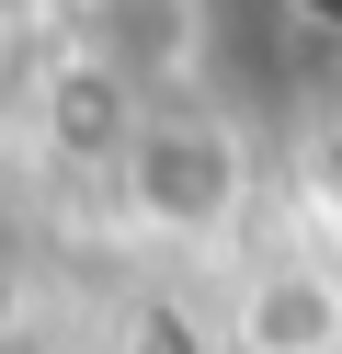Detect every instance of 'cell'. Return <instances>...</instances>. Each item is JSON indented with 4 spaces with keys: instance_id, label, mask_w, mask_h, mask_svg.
I'll use <instances>...</instances> for the list:
<instances>
[{
    "instance_id": "6da1fadb",
    "label": "cell",
    "mask_w": 342,
    "mask_h": 354,
    "mask_svg": "<svg viewBox=\"0 0 342 354\" xmlns=\"http://www.w3.org/2000/svg\"><path fill=\"white\" fill-rule=\"evenodd\" d=\"M103 183H114V206H126L137 240L205 252V240H228L240 206H251V138H240V115H217V103L160 92V103H137L126 149L103 160Z\"/></svg>"
},
{
    "instance_id": "7a4b0ae2",
    "label": "cell",
    "mask_w": 342,
    "mask_h": 354,
    "mask_svg": "<svg viewBox=\"0 0 342 354\" xmlns=\"http://www.w3.org/2000/svg\"><path fill=\"white\" fill-rule=\"evenodd\" d=\"M228 354H342V263L274 252L228 286Z\"/></svg>"
},
{
    "instance_id": "3957f363",
    "label": "cell",
    "mask_w": 342,
    "mask_h": 354,
    "mask_svg": "<svg viewBox=\"0 0 342 354\" xmlns=\"http://www.w3.org/2000/svg\"><path fill=\"white\" fill-rule=\"evenodd\" d=\"M68 46H91L114 80H137V92L160 103V92H182V80H194L205 46H217V12H205V0H91Z\"/></svg>"
},
{
    "instance_id": "277c9868",
    "label": "cell",
    "mask_w": 342,
    "mask_h": 354,
    "mask_svg": "<svg viewBox=\"0 0 342 354\" xmlns=\"http://www.w3.org/2000/svg\"><path fill=\"white\" fill-rule=\"evenodd\" d=\"M137 103H149V92H137V80H114V69H103V57H91V46H68L57 69L35 80V138L57 149V160H80V171H103L114 149H126V126H137Z\"/></svg>"
},
{
    "instance_id": "5b68a950",
    "label": "cell",
    "mask_w": 342,
    "mask_h": 354,
    "mask_svg": "<svg viewBox=\"0 0 342 354\" xmlns=\"http://www.w3.org/2000/svg\"><path fill=\"white\" fill-rule=\"evenodd\" d=\"M296 183H308L319 229L342 240V69H319V92H308V138H296Z\"/></svg>"
},
{
    "instance_id": "8992f818",
    "label": "cell",
    "mask_w": 342,
    "mask_h": 354,
    "mask_svg": "<svg viewBox=\"0 0 342 354\" xmlns=\"http://www.w3.org/2000/svg\"><path fill=\"white\" fill-rule=\"evenodd\" d=\"M263 12H274V35L308 69H342V0H263Z\"/></svg>"
},
{
    "instance_id": "52a82bcc",
    "label": "cell",
    "mask_w": 342,
    "mask_h": 354,
    "mask_svg": "<svg viewBox=\"0 0 342 354\" xmlns=\"http://www.w3.org/2000/svg\"><path fill=\"white\" fill-rule=\"evenodd\" d=\"M0 354H57V343H35V331H0Z\"/></svg>"
},
{
    "instance_id": "ba28073f",
    "label": "cell",
    "mask_w": 342,
    "mask_h": 354,
    "mask_svg": "<svg viewBox=\"0 0 342 354\" xmlns=\"http://www.w3.org/2000/svg\"><path fill=\"white\" fill-rule=\"evenodd\" d=\"M0 57H12V12H0Z\"/></svg>"
}]
</instances>
